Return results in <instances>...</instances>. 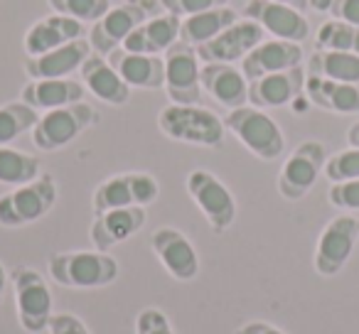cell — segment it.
Listing matches in <instances>:
<instances>
[{"mask_svg": "<svg viewBox=\"0 0 359 334\" xmlns=\"http://www.w3.org/2000/svg\"><path fill=\"white\" fill-rule=\"evenodd\" d=\"M158 128L177 143L202 145V148H219L224 143V120L202 106H165L158 116Z\"/></svg>", "mask_w": 359, "mask_h": 334, "instance_id": "cell-1", "label": "cell"}, {"mask_svg": "<svg viewBox=\"0 0 359 334\" xmlns=\"http://www.w3.org/2000/svg\"><path fill=\"white\" fill-rule=\"evenodd\" d=\"M47 270L57 285L76 290L104 288L118 278V263L104 251H74V253L50 256Z\"/></svg>", "mask_w": 359, "mask_h": 334, "instance_id": "cell-2", "label": "cell"}, {"mask_svg": "<svg viewBox=\"0 0 359 334\" xmlns=\"http://www.w3.org/2000/svg\"><path fill=\"white\" fill-rule=\"evenodd\" d=\"M224 128L234 133L249 153H254L256 158L266 160V162L278 160L285 150V138L280 125L256 106L246 104L241 109L229 111L224 118Z\"/></svg>", "mask_w": 359, "mask_h": 334, "instance_id": "cell-3", "label": "cell"}, {"mask_svg": "<svg viewBox=\"0 0 359 334\" xmlns=\"http://www.w3.org/2000/svg\"><path fill=\"white\" fill-rule=\"evenodd\" d=\"M57 202V182L52 175H40L27 185L15 187L0 197V226L18 229L42 219Z\"/></svg>", "mask_w": 359, "mask_h": 334, "instance_id": "cell-4", "label": "cell"}, {"mask_svg": "<svg viewBox=\"0 0 359 334\" xmlns=\"http://www.w3.org/2000/svg\"><path fill=\"white\" fill-rule=\"evenodd\" d=\"M96 120H99V113L84 101L62 106L55 111H45V116H40L37 125L32 128V143L42 153H52V150L69 145L76 135H81Z\"/></svg>", "mask_w": 359, "mask_h": 334, "instance_id": "cell-5", "label": "cell"}, {"mask_svg": "<svg viewBox=\"0 0 359 334\" xmlns=\"http://www.w3.org/2000/svg\"><path fill=\"white\" fill-rule=\"evenodd\" d=\"M13 290H15L18 319L22 329L30 334L45 332L52 319V293L45 278L37 270L22 265L13 270Z\"/></svg>", "mask_w": 359, "mask_h": 334, "instance_id": "cell-6", "label": "cell"}, {"mask_svg": "<svg viewBox=\"0 0 359 334\" xmlns=\"http://www.w3.org/2000/svg\"><path fill=\"white\" fill-rule=\"evenodd\" d=\"M327 162V150L318 140H305L290 153V158L283 162L278 175V192L283 200L298 202L308 195L318 182L320 172Z\"/></svg>", "mask_w": 359, "mask_h": 334, "instance_id": "cell-7", "label": "cell"}, {"mask_svg": "<svg viewBox=\"0 0 359 334\" xmlns=\"http://www.w3.org/2000/svg\"><path fill=\"white\" fill-rule=\"evenodd\" d=\"M187 192L205 214L215 234H224L236 219V200L229 187L207 170H195L187 175Z\"/></svg>", "mask_w": 359, "mask_h": 334, "instance_id": "cell-8", "label": "cell"}, {"mask_svg": "<svg viewBox=\"0 0 359 334\" xmlns=\"http://www.w3.org/2000/svg\"><path fill=\"white\" fill-rule=\"evenodd\" d=\"M165 91L172 104L197 106L202 96L200 84V57L197 50L185 42H175L165 52Z\"/></svg>", "mask_w": 359, "mask_h": 334, "instance_id": "cell-9", "label": "cell"}, {"mask_svg": "<svg viewBox=\"0 0 359 334\" xmlns=\"http://www.w3.org/2000/svg\"><path fill=\"white\" fill-rule=\"evenodd\" d=\"M359 241V219L354 214H339L323 229L315 246V270L332 278L347 265Z\"/></svg>", "mask_w": 359, "mask_h": 334, "instance_id": "cell-10", "label": "cell"}, {"mask_svg": "<svg viewBox=\"0 0 359 334\" xmlns=\"http://www.w3.org/2000/svg\"><path fill=\"white\" fill-rule=\"evenodd\" d=\"M266 40V30L254 20H236L224 32L215 37V40L205 42L197 47V57L205 64H231V62H241L254 47H259Z\"/></svg>", "mask_w": 359, "mask_h": 334, "instance_id": "cell-11", "label": "cell"}, {"mask_svg": "<svg viewBox=\"0 0 359 334\" xmlns=\"http://www.w3.org/2000/svg\"><path fill=\"white\" fill-rule=\"evenodd\" d=\"M244 15L249 20L259 22L273 40L298 42L300 45L310 35L305 13L288 6H280V3H273V0H249L244 8Z\"/></svg>", "mask_w": 359, "mask_h": 334, "instance_id": "cell-12", "label": "cell"}, {"mask_svg": "<svg viewBox=\"0 0 359 334\" xmlns=\"http://www.w3.org/2000/svg\"><path fill=\"white\" fill-rule=\"evenodd\" d=\"M150 249L155 251L160 263L175 280L187 283V280H195L200 273V256L182 231L163 226L150 236Z\"/></svg>", "mask_w": 359, "mask_h": 334, "instance_id": "cell-13", "label": "cell"}, {"mask_svg": "<svg viewBox=\"0 0 359 334\" xmlns=\"http://www.w3.org/2000/svg\"><path fill=\"white\" fill-rule=\"evenodd\" d=\"M145 22V8L138 3H121L111 8L101 20L94 22L89 32V42L96 50V55L109 57L114 50L123 47L126 37Z\"/></svg>", "mask_w": 359, "mask_h": 334, "instance_id": "cell-14", "label": "cell"}, {"mask_svg": "<svg viewBox=\"0 0 359 334\" xmlns=\"http://www.w3.org/2000/svg\"><path fill=\"white\" fill-rule=\"evenodd\" d=\"M300 64H303V47L298 42L264 40L241 60V74L246 76V81H254L266 74L295 69Z\"/></svg>", "mask_w": 359, "mask_h": 334, "instance_id": "cell-15", "label": "cell"}, {"mask_svg": "<svg viewBox=\"0 0 359 334\" xmlns=\"http://www.w3.org/2000/svg\"><path fill=\"white\" fill-rule=\"evenodd\" d=\"M305 76L308 74L303 71V67H295V69L276 71V74L249 81V104L261 111L288 106L305 89Z\"/></svg>", "mask_w": 359, "mask_h": 334, "instance_id": "cell-16", "label": "cell"}, {"mask_svg": "<svg viewBox=\"0 0 359 334\" xmlns=\"http://www.w3.org/2000/svg\"><path fill=\"white\" fill-rule=\"evenodd\" d=\"M91 50H94L91 42L79 37L69 45L47 52V55L30 57L25 62V71L30 79H67L76 69H81V64L91 57Z\"/></svg>", "mask_w": 359, "mask_h": 334, "instance_id": "cell-17", "label": "cell"}, {"mask_svg": "<svg viewBox=\"0 0 359 334\" xmlns=\"http://www.w3.org/2000/svg\"><path fill=\"white\" fill-rule=\"evenodd\" d=\"M145 224V207H126V209H111L104 214H96L94 224L89 229V239L96 251H111L116 244L128 241L135 231Z\"/></svg>", "mask_w": 359, "mask_h": 334, "instance_id": "cell-18", "label": "cell"}, {"mask_svg": "<svg viewBox=\"0 0 359 334\" xmlns=\"http://www.w3.org/2000/svg\"><path fill=\"white\" fill-rule=\"evenodd\" d=\"M109 64L116 69V74L130 86V89H163L165 86V60L153 55H135L123 47L114 50L109 57Z\"/></svg>", "mask_w": 359, "mask_h": 334, "instance_id": "cell-19", "label": "cell"}, {"mask_svg": "<svg viewBox=\"0 0 359 334\" xmlns=\"http://www.w3.org/2000/svg\"><path fill=\"white\" fill-rule=\"evenodd\" d=\"M200 84L217 104L229 111L249 104V81L234 64H205L200 69Z\"/></svg>", "mask_w": 359, "mask_h": 334, "instance_id": "cell-20", "label": "cell"}, {"mask_svg": "<svg viewBox=\"0 0 359 334\" xmlns=\"http://www.w3.org/2000/svg\"><path fill=\"white\" fill-rule=\"evenodd\" d=\"M180 25H182V18L170 15V13L153 18V20H145L143 25H138L126 37L123 50L153 57L165 55L180 40Z\"/></svg>", "mask_w": 359, "mask_h": 334, "instance_id": "cell-21", "label": "cell"}, {"mask_svg": "<svg viewBox=\"0 0 359 334\" xmlns=\"http://www.w3.org/2000/svg\"><path fill=\"white\" fill-rule=\"evenodd\" d=\"M81 32H84V22L74 20V18L67 15H47L42 20H37L35 25L27 30L25 35V52L27 57H40L47 52L57 50L62 45H69V42L79 40Z\"/></svg>", "mask_w": 359, "mask_h": 334, "instance_id": "cell-22", "label": "cell"}, {"mask_svg": "<svg viewBox=\"0 0 359 334\" xmlns=\"http://www.w3.org/2000/svg\"><path fill=\"white\" fill-rule=\"evenodd\" d=\"M81 84L104 104L123 106L130 99V86L116 74V69L109 64V60L101 55H91L79 69Z\"/></svg>", "mask_w": 359, "mask_h": 334, "instance_id": "cell-23", "label": "cell"}, {"mask_svg": "<svg viewBox=\"0 0 359 334\" xmlns=\"http://www.w3.org/2000/svg\"><path fill=\"white\" fill-rule=\"evenodd\" d=\"M84 99V84L72 79H32L22 89L20 101L35 111H55L62 106L79 104Z\"/></svg>", "mask_w": 359, "mask_h": 334, "instance_id": "cell-24", "label": "cell"}, {"mask_svg": "<svg viewBox=\"0 0 359 334\" xmlns=\"http://www.w3.org/2000/svg\"><path fill=\"white\" fill-rule=\"evenodd\" d=\"M305 94L310 104L332 113H359V84L323 79V76H305Z\"/></svg>", "mask_w": 359, "mask_h": 334, "instance_id": "cell-25", "label": "cell"}, {"mask_svg": "<svg viewBox=\"0 0 359 334\" xmlns=\"http://www.w3.org/2000/svg\"><path fill=\"white\" fill-rule=\"evenodd\" d=\"M239 20L236 11L229 6L224 8H212V11L197 13V15L182 18V25H180V42H185L190 47H200L205 42L215 40L219 32H224L229 25Z\"/></svg>", "mask_w": 359, "mask_h": 334, "instance_id": "cell-26", "label": "cell"}, {"mask_svg": "<svg viewBox=\"0 0 359 334\" xmlns=\"http://www.w3.org/2000/svg\"><path fill=\"white\" fill-rule=\"evenodd\" d=\"M308 74L332 81H344V84H359V55L315 50L308 60Z\"/></svg>", "mask_w": 359, "mask_h": 334, "instance_id": "cell-27", "label": "cell"}, {"mask_svg": "<svg viewBox=\"0 0 359 334\" xmlns=\"http://www.w3.org/2000/svg\"><path fill=\"white\" fill-rule=\"evenodd\" d=\"M40 177V160L22 150L0 148V182L3 185L20 187Z\"/></svg>", "mask_w": 359, "mask_h": 334, "instance_id": "cell-28", "label": "cell"}, {"mask_svg": "<svg viewBox=\"0 0 359 334\" xmlns=\"http://www.w3.org/2000/svg\"><path fill=\"white\" fill-rule=\"evenodd\" d=\"M91 207L94 214H104L111 209H126V207H135L133 185H130V172L126 175H116L104 180L96 187L94 197H91Z\"/></svg>", "mask_w": 359, "mask_h": 334, "instance_id": "cell-29", "label": "cell"}, {"mask_svg": "<svg viewBox=\"0 0 359 334\" xmlns=\"http://www.w3.org/2000/svg\"><path fill=\"white\" fill-rule=\"evenodd\" d=\"M40 120L37 111L27 106L25 101H13V104L0 106V148H6L22 133L32 130Z\"/></svg>", "mask_w": 359, "mask_h": 334, "instance_id": "cell-30", "label": "cell"}, {"mask_svg": "<svg viewBox=\"0 0 359 334\" xmlns=\"http://www.w3.org/2000/svg\"><path fill=\"white\" fill-rule=\"evenodd\" d=\"M318 50H332V52H349L359 55V27L347 25L342 20H327L318 30L315 37Z\"/></svg>", "mask_w": 359, "mask_h": 334, "instance_id": "cell-31", "label": "cell"}, {"mask_svg": "<svg viewBox=\"0 0 359 334\" xmlns=\"http://www.w3.org/2000/svg\"><path fill=\"white\" fill-rule=\"evenodd\" d=\"M57 15L74 18L79 22H96L111 11V0H50Z\"/></svg>", "mask_w": 359, "mask_h": 334, "instance_id": "cell-32", "label": "cell"}, {"mask_svg": "<svg viewBox=\"0 0 359 334\" xmlns=\"http://www.w3.org/2000/svg\"><path fill=\"white\" fill-rule=\"evenodd\" d=\"M323 172L332 185L334 182L359 180V148H347L334 153L332 158H327Z\"/></svg>", "mask_w": 359, "mask_h": 334, "instance_id": "cell-33", "label": "cell"}, {"mask_svg": "<svg viewBox=\"0 0 359 334\" xmlns=\"http://www.w3.org/2000/svg\"><path fill=\"white\" fill-rule=\"evenodd\" d=\"M135 334H175L168 314L158 307H145L135 317Z\"/></svg>", "mask_w": 359, "mask_h": 334, "instance_id": "cell-34", "label": "cell"}, {"mask_svg": "<svg viewBox=\"0 0 359 334\" xmlns=\"http://www.w3.org/2000/svg\"><path fill=\"white\" fill-rule=\"evenodd\" d=\"M160 6L177 18H190L197 13L212 11V8H224L229 6V0H160Z\"/></svg>", "mask_w": 359, "mask_h": 334, "instance_id": "cell-35", "label": "cell"}, {"mask_svg": "<svg viewBox=\"0 0 359 334\" xmlns=\"http://www.w3.org/2000/svg\"><path fill=\"white\" fill-rule=\"evenodd\" d=\"M327 200L342 211H359V180L334 182L327 192Z\"/></svg>", "mask_w": 359, "mask_h": 334, "instance_id": "cell-36", "label": "cell"}, {"mask_svg": "<svg viewBox=\"0 0 359 334\" xmlns=\"http://www.w3.org/2000/svg\"><path fill=\"white\" fill-rule=\"evenodd\" d=\"M130 185H133L135 207H148L158 200L160 185L153 175H148V172H130Z\"/></svg>", "mask_w": 359, "mask_h": 334, "instance_id": "cell-37", "label": "cell"}, {"mask_svg": "<svg viewBox=\"0 0 359 334\" xmlns=\"http://www.w3.org/2000/svg\"><path fill=\"white\" fill-rule=\"evenodd\" d=\"M47 332L50 334H91L89 327H86L79 317H74V314H52Z\"/></svg>", "mask_w": 359, "mask_h": 334, "instance_id": "cell-38", "label": "cell"}, {"mask_svg": "<svg viewBox=\"0 0 359 334\" xmlns=\"http://www.w3.org/2000/svg\"><path fill=\"white\" fill-rule=\"evenodd\" d=\"M330 15L332 20H342L347 25L359 27V0H332Z\"/></svg>", "mask_w": 359, "mask_h": 334, "instance_id": "cell-39", "label": "cell"}, {"mask_svg": "<svg viewBox=\"0 0 359 334\" xmlns=\"http://www.w3.org/2000/svg\"><path fill=\"white\" fill-rule=\"evenodd\" d=\"M234 334H285L283 329H278L276 324L261 322V319H254V322H246L236 329Z\"/></svg>", "mask_w": 359, "mask_h": 334, "instance_id": "cell-40", "label": "cell"}, {"mask_svg": "<svg viewBox=\"0 0 359 334\" xmlns=\"http://www.w3.org/2000/svg\"><path fill=\"white\" fill-rule=\"evenodd\" d=\"M273 3H280V6H288V8H295V11L305 13L310 8L308 0H273Z\"/></svg>", "mask_w": 359, "mask_h": 334, "instance_id": "cell-41", "label": "cell"}, {"mask_svg": "<svg viewBox=\"0 0 359 334\" xmlns=\"http://www.w3.org/2000/svg\"><path fill=\"white\" fill-rule=\"evenodd\" d=\"M347 143H349V148H359V120H357V123L349 125V130H347Z\"/></svg>", "mask_w": 359, "mask_h": 334, "instance_id": "cell-42", "label": "cell"}, {"mask_svg": "<svg viewBox=\"0 0 359 334\" xmlns=\"http://www.w3.org/2000/svg\"><path fill=\"white\" fill-rule=\"evenodd\" d=\"M308 3L315 13H330V8H332V0H308Z\"/></svg>", "mask_w": 359, "mask_h": 334, "instance_id": "cell-43", "label": "cell"}, {"mask_svg": "<svg viewBox=\"0 0 359 334\" xmlns=\"http://www.w3.org/2000/svg\"><path fill=\"white\" fill-rule=\"evenodd\" d=\"M6 280H8V275H6V265L0 263V298H3V290H6Z\"/></svg>", "mask_w": 359, "mask_h": 334, "instance_id": "cell-44", "label": "cell"}, {"mask_svg": "<svg viewBox=\"0 0 359 334\" xmlns=\"http://www.w3.org/2000/svg\"><path fill=\"white\" fill-rule=\"evenodd\" d=\"M128 3H140V0H128Z\"/></svg>", "mask_w": 359, "mask_h": 334, "instance_id": "cell-45", "label": "cell"}]
</instances>
